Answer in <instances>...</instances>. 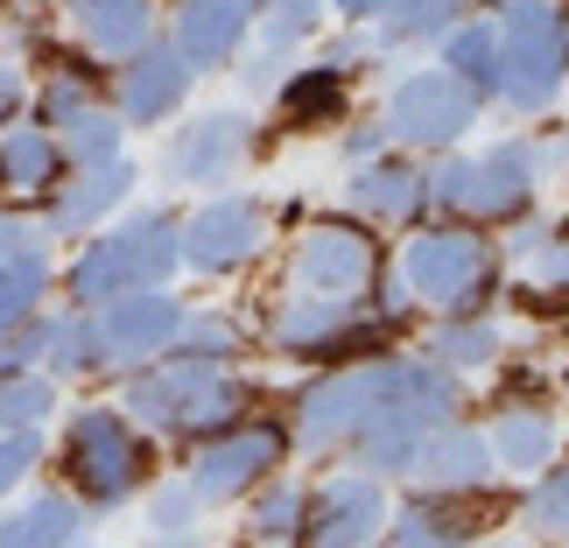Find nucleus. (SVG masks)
Returning a JSON list of instances; mask_svg holds the SVG:
<instances>
[{"mask_svg":"<svg viewBox=\"0 0 569 548\" xmlns=\"http://www.w3.org/2000/svg\"><path fill=\"white\" fill-rule=\"evenodd\" d=\"M21 113H29V71L0 57V127H8V120H21Z\"/></svg>","mask_w":569,"mask_h":548,"instance_id":"de8ad7c7","label":"nucleus"},{"mask_svg":"<svg viewBox=\"0 0 569 548\" xmlns=\"http://www.w3.org/2000/svg\"><path fill=\"white\" fill-rule=\"evenodd\" d=\"M393 275L415 296V310L429 317H478L507 289L499 239L486 226H465V218H415L401 253H393Z\"/></svg>","mask_w":569,"mask_h":548,"instance_id":"20e7f679","label":"nucleus"},{"mask_svg":"<svg viewBox=\"0 0 569 548\" xmlns=\"http://www.w3.org/2000/svg\"><path fill=\"white\" fill-rule=\"evenodd\" d=\"M78 535H84V507L63 486H42L0 514V548H71Z\"/></svg>","mask_w":569,"mask_h":548,"instance_id":"a878e982","label":"nucleus"},{"mask_svg":"<svg viewBox=\"0 0 569 548\" xmlns=\"http://www.w3.org/2000/svg\"><path fill=\"white\" fill-rule=\"evenodd\" d=\"M317 57L331 63V71H345V78H359V71L373 78L387 50H380V42H373V29H359V21H345V36H331V42H317Z\"/></svg>","mask_w":569,"mask_h":548,"instance_id":"a19ab883","label":"nucleus"},{"mask_svg":"<svg viewBox=\"0 0 569 548\" xmlns=\"http://www.w3.org/2000/svg\"><path fill=\"white\" fill-rule=\"evenodd\" d=\"M63 21H71V36L106 63H120L127 50H141V42L162 29L156 0H63Z\"/></svg>","mask_w":569,"mask_h":548,"instance_id":"b1692460","label":"nucleus"},{"mask_svg":"<svg viewBox=\"0 0 569 548\" xmlns=\"http://www.w3.org/2000/svg\"><path fill=\"white\" fill-rule=\"evenodd\" d=\"M549 239H556V218L549 211H528V218H513V226H507V239H499V260H507V268H541V253H549Z\"/></svg>","mask_w":569,"mask_h":548,"instance_id":"ea45409f","label":"nucleus"},{"mask_svg":"<svg viewBox=\"0 0 569 548\" xmlns=\"http://www.w3.org/2000/svg\"><path fill=\"white\" fill-rule=\"evenodd\" d=\"M190 92H197V71L183 63V50L162 29L106 71V99H113V113L127 127H169L190 106Z\"/></svg>","mask_w":569,"mask_h":548,"instance_id":"4468645a","label":"nucleus"},{"mask_svg":"<svg viewBox=\"0 0 569 548\" xmlns=\"http://www.w3.org/2000/svg\"><path fill=\"white\" fill-rule=\"evenodd\" d=\"M556 548H569V541H556Z\"/></svg>","mask_w":569,"mask_h":548,"instance_id":"6e6d98bb","label":"nucleus"},{"mask_svg":"<svg viewBox=\"0 0 569 548\" xmlns=\"http://www.w3.org/2000/svg\"><path fill=\"white\" fill-rule=\"evenodd\" d=\"M169 352H177V359H218V366H232L239 352H247V323H239L232 310H190V302H183Z\"/></svg>","mask_w":569,"mask_h":548,"instance_id":"72a5a7b5","label":"nucleus"},{"mask_svg":"<svg viewBox=\"0 0 569 548\" xmlns=\"http://www.w3.org/2000/svg\"><path fill=\"white\" fill-rule=\"evenodd\" d=\"M211 507L190 492V478H148V492H141V535H190V528H211L204 520Z\"/></svg>","mask_w":569,"mask_h":548,"instance_id":"c9c22d12","label":"nucleus"},{"mask_svg":"<svg viewBox=\"0 0 569 548\" xmlns=\"http://www.w3.org/2000/svg\"><path fill=\"white\" fill-rule=\"evenodd\" d=\"M42 345H50V310H36L29 323L0 331V380H8V372H36L42 366Z\"/></svg>","mask_w":569,"mask_h":548,"instance_id":"79ce46f5","label":"nucleus"},{"mask_svg":"<svg viewBox=\"0 0 569 548\" xmlns=\"http://www.w3.org/2000/svg\"><path fill=\"white\" fill-rule=\"evenodd\" d=\"M393 380V345L345 366H323L310 387L289 401V444L310 457H345V444L359 436V422L380 408V393Z\"/></svg>","mask_w":569,"mask_h":548,"instance_id":"6e6552de","label":"nucleus"},{"mask_svg":"<svg viewBox=\"0 0 569 548\" xmlns=\"http://www.w3.org/2000/svg\"><path fill=\"white\" fill-rule=\"evenodd\" d=\"M253 106H197V113H177L162 141V183L177 190H218L232 183L239 169L253 162Z\"/></svg>","mask_w":569,"mask_h":548,"instance_id":"f8f14e48","label":"nucleus"},{"mask_svg":"<svg viewBox=\"0 0 569 548\" xmlns=\"http://www.w3.org/2000/svg\"><path fill=\"white\" fill-rule=\"evenodd\" d=\"M499 478H507V471H499L486 429H478L471 415H450V422H436L422 444H415L401 486L408 492H492Z\"/></svg>","mask_w":569,"mask_h":548,"instance_id":"a211bd4d","label":"nucleus"},{"mask_svg":"<svg viewBox=\"0 0 569 548\" xmlns=\"http://www.w3.org/2000/svg\"><path fill=\"white\" fill-rule=\"evenodd\" d=\"M338 21H359V29H373V21L387 14V0H331Z\"/></svg>","mask_w":569,"mask_h":548,"instance_id":"09e8293b","label":"nucleus"},{"mask_svg":"<svg viewBox=\"0 0 569 548\" xmlns=\"http://www.w3.org/2000/svg\"><path fill=\"white\" fill-rule=\"evenodd\" d=\"M239 507H247V548H296L302 514H310V486L289 478V471H274V478H260Z\"/></svg>","mask_w":569,"mask_h":548,"instance_id":"cd10ccee","label":"nucleus"},{"mask_svg":"<svg viewBox=\"0 0 569 548\" xmlns=\"http://www.w3.org/2000/svg\"><path fill=\"white\" fill-rule=\"evenodd\" d=\"M50 296H57V239L0 260V331H14V323H29L36 310H50Z\"/></svg>","mask_w":569,"mask_h":548,"instance_id":"7c9ffc66","label":"nucleus"},{"mask_svg":"<svg viewBox=\"0 0 569 548\" xmlns=\"http://www.w3.org/2000/svg\"><path fill=\"white\" fill-rule=\"evenodd\" d=\"M253 380L218 359H148L141 372H127L120 380V408L127 422H141L148 436H177V444H204V436L232 429L253 415Z\"/></svg>","mask_w":569,"mask_h":548,"instance_id":"f03ea898","label":"nucleus"},{"mask_svg":"<svg viewBox=\"0 0 569 548\" xmlns=\"http://www.w3.org/2000/svg\"><path fill=\"white\" fill-rule=\"evenodd\" d=\"M535 281L541 289H569V218H556V239H549V253H541Z\"/></svg>","mask_w":569,"mask_h":548,"instance_id":"49530a36","label":"nucleus"},{"mask_svg":"<svg viewBox=\"0 0 569 548\" xmlns=\"http://www.w3.org/2000/svg\"><path fill=\"white\" fill-rule=\"evenodd\" d=\"M499 92L513 120H549L569 92V8L562 0H499Z\"/></svg>","mask_w":569,"mask_h":548,"instance_id":"423d86ee","label":"nucleus"},{"mask_svg":"<svg viewBox=\"0 0 569 548\" xmlns=\"http://www.w3.org/2000/svg\"><path fill=\"white\" fill-rule=\"evenodd\" d=\"M141 548H211V528H190V535H141Z\"/></svg>","mask_w":569,"mask_h":548,"instance_id":"8fccbe9b","label":"nucleus"},{"mask_svg":"<svg viewBox=\"0 0 569 548\" xmlns=\"http://www.w3.org/2000/svg\"><path fill=\"white\" fill-rule=\"evenodd\" d=\"M436 63H443V71L492 113V92H499V21H492L486 8L457 14L450 29L436 36Z\"/></svg>","mask_w":569,"mask_h":548,"instance_id":"393cba45","label":"nucleus"},{"mask_svg":"<svg viewBox=\"0 0 569 548\" xmlns=\"http://www.w3.org/2000/svg\"><path fill=\"white\" fill-rule=\"evenodd\" d=\"M42 457H50L42 429H0V507H8L14 492H29V471Z\"/></svg>","mask_w":569,"mask_h":548,"instance_id":"58836bf2","label":"nucleus"},{"mask_svg":"<svg viewBox=\"0 0 569 548\" xmlns=\"http://www.w3.org/2000/svg\"><path fill=\"white\" fill-rule=\"evenodd\" d=\"M156 478V436L141 422H127V408L113 401H84L63 408L57 429V486L78 499L84 514H127Z\"/></svg>","mask_w":569,"mask_h":548,"instance_id":"7ed1b4c3","label":"nucleus"},{"mask_svg":"<svg viewBox=\"0 0 569 548\" xmlns=\"http://www.w3.org/2000/svg\"><path fill=\"white\" fill-rule=\"evenodd\" d=\"M387 148H393V141H387V127H380V120H352V127L338 134V156L352 162V169H359V162H373V156H387Z\"/></svg>","mask_w":569,"mask_h":548,"instance_id":"c03bdc74","label":"nucleus"},{"mask_svg":"<svg viewBox=\"0 0 569 548\" xmlns=\"http://www.w3.org/2000/svg\"><path fill=\"white\" fill-rule=\"evenodd\" d=\"M42 372L50 380H106V352H99V317L57 302L50 310V345H42Z\"/></svg>","mask_w":569,"mask_h":548,"instance_id":"c756f323","label":"nucleus"},{"mask_svg":"<svg viewBox=\"0 0 569 548\" xmlns=\"http://www.w3.org/2000/svg\"><path fill=\"white\" fill-rule=\"evenodd\" d=\"M177 232H183V211H169V205L113 211L99 232L78 239L71 260H63V275H57L63 302H71V310H99V302H113L127 289H162V281H177V268H183Z\"/></svg>","mask_w":569,"mask_h":548,"instance_id":"f257e3e1","label":"nucleus"},{"mask_svg":"<svg viewBox=\"0 0 569 548\" xmlns=\"http://www.w3.org/2000/svg\"><path fill=\"white\" fill-rule=\"evenodd\" d=\"M289 63L296 57H281V50H260V42H253V50H239L232 57V78H239V99H274V84H281V71H289Z\"/></svg>","mask_w":569,"mask_h":548,"instance_id":"37998d69","label":"nucleus"},{"mask_svg":"<svg viewBox=\"0 0 569 548\" xmlns=\"http://www.w3.org/2000/svg\"><path fill=\"white\" fill-rule=\"evenodd\" d=\"M457 14H471V0H387V14L373 21L380 50H436V36Z\"/></svg>","mask_w":569,"mask_h":548,"instance_id":"473e14b6","label":"nucleus"},{"mask_svg":"<svg viewBox=\"0 0 569 548\" xmlns=\"http://www.w3.org/2000/svg\"><path fill=\"white\" fill-rule=\"evenodd\" d=\"M422 352L443 359L457 380H471V372H492L499 359H507V331H499L492 310H478V317H436V331H429Z\"/></svg>","mask_w":569,"mask_h":548,"instance_id":"c85d7f7f","label":"nucleus"},{"mask_svg":"<svg viewBox=\"0 0 569 548\" xmlns=\"http://www.w3.org/2000/svg\"><path fill=\"white\" fill-rule=\"evenodd\" d=\"M42 232L29 211H14V205H0V260H14V253H29V247H42Z\"/></svg>","mask_w":569,"mask_h":548,"instance_id":"a18cd8bd","label":"nucleus"},{"mask_svg":"<svg viewBox=\"0 0 569 548\" xmlns=\"http://www.w3.org/2000/svg\"><path fill=\"white\" fill-rule=\"evenodd\" d=\"M486 444L499 457V471L535 478L549 457H562V408L535 401V393H507V401L492 408V422H486Z\"/></svg>","mask_w":569,"mask_h":548,"instance_id":"4be33fe9","label":"nucleus"},{"mask_svg":"<svg viewBox=\"0 0 569 548\" xmlns=\"http://www.w3.org/2000/svg\"><path fill=\"white\" fill-rule=\"evenodd\" d=\"M162 36L183 50L197 78L232 71V57L253 42V0H169Z\"/></svg>","mask_w":569,"mask_h":548,"instance_id":"6ab92c4d","label":"nucleus"},{"mask_svg":"<svg viewBox=\"0 0 569 548\" xmlns=\"http://www.w3.org/2000/svg\"><path fill=\"white\" fill-rule=\"evenodd\" d=\"M520 528H528L535 541H569V457H549V465L528 478Z\"/></svg>","mask_w":569,"mask_h":548,"instance_id":"f704fd0d","label":"nucleus"},{"mask_svg":"<svg viewBox=\"0 0 569 548\" xmlns=\"http://www.w3.org/2000/svg\"><path fill=\"white\" fill-rule=\"evenodd\" d=\"M57 408H63V380H50L42 366L0 380V429H50Z\"/></svg>","mask_w":569,"mask_h":548,"instance_id":"e433bc0d","label":"nucleus"},{"mask_svg":"<svg viewBox=\"0 0 569 548\" xmlns=\"http://www.w3.org/2000/svg\"><path fill=\"white\" fill-rule=\"evenodd\" d=\"M63 169H71V162H63V141L36 113H21V120L0 127V190H8V197L42 205V197L63 183Z\"/></svg>","mask_w":569,"mask_h":548,"instance_id":"5701e85b","label":"nucleus"},{"mask_svg":"<svg viewBox=\"0 0 569 548\" xmlns=\"http://www.w3.org/2000/svg\"><path fill=\"white\" fill-rule=\"evenodd\" d=\"M134 183H141V162L134 156H106V162H71L63 169V183L42 197V218L36 226L57 239H84V232H99L113 211L134 205Z\"/></svg>","mask_w":569,"mask_h":548,"instance_id":"f3484780","label":"nucleus"},{"mask_svg":"<svg viewBox=\"0 0 569 548\" xmlns=\"http://www.w3.org/2000/svg\"><path fill=\"white\" fill-rule=\"evenodd\" d=\"M268 232H274V218H268L260 197L211 190L204 205L183 211L177 247H183V268L190 275H239V268H253V260L268 253Z\"/></svg>","mask_w":569,"mask_h":548,"instance_id":"ddd939ff","label":"nucleus"},{"mask_svg":"<svg viewBox=\"0 0 569 548\" xmlns=\"http://www.w3.org/2000/svg\"><path fill=\"white\" fill-rule=\"evenodd\" d=\"M486 120V106H478L465 84H457L443 63H429V71H401L387 84L380 99V127L393 148H408V156H450V148L471 141V127Z\"/></svg>","mask_w":569,"mask_h":548,"instance_id":"1a4fd4ad","label":"nucleus"},{"mask_svg":"<svg viewBox=\"0 0 569 548\" xmlns=\"http://www.w3.org/2000/svg\"><path fill=\"white\" fill-rule=\"evenodd\" d=\"M471 548H541V541H535V535H528V541H486V535H478Z\"/></svg>","mask_w":569,"mask_h":548,"instance_id":"3c124183","label":"nucleus"},{"mask_svg":"<svg viewBox=\"0 0 569 548\" xmlns=\"http://www.w3.org/2000/svg\"><path fill=\"white\" fill-rule=\"evenodd\" d=\"M317 36H323V8H310V0H268V8L253 14V42H260V50L302 57Z\"/></svg>","mask_w":569,"mask_h":548,"instance_id":"4c0bfd02","label":"nucleus"},{"mask_svg":"<svg viewBox=\"0 0 569 548\" xmlns=\"http://www.w3.org/2000/svg\"><path fill=\"white\" fill-rule=\"evenodd\" d=\"M486 499L492 492H408V507L387 514L380 548H471L486 535V520H478Z\"/></svg>","mask_w":569,"mask_h":548,"instance_id":"412c9836","label":"nucleus"},{"mask_svg":"<svg viewBox=\"0 0 569 548\" xmlns=\"http://www.w3.org/2000/svg\"><path fill=\"white\" fill-rule=\"evenodd\" d=\"M345 211L366 218V226H415V218H429V162L408 156V148H387V156L359 162L352 183H345Z\"/></svg>","mask_w":569,"mask_h":548,"instance_id":"aec40b11","label":"nucleus"},{"mask_svg":"<svg viewBox=\"0 0 569 548\" xmlns=\"http://www.w3.org/2000/svg\"><path fill=\"white\" fill-rule=\"evenodd\" d=\"M296 457L289 444V422L281 415H247V422H232V429H218L204 436V444H190V492L204 499V507H239L260 478H274L281 465Z\"/></svg>","mask_w":569,"mask_h":548,"instance_id":"9d476101","label":"nucleus"},{"mask_svg":"<svg viewBox=\"0 0 569 548\" xmlns=\"http://www.w3.org/2000/svg\"><path fill=\"white\" fill-rule=\"evenodd\" d=\"M0 8H8V0H0Z\"/></svg>","mask_w":569,"mask_h":548,"instance_id":"4d7b16f0","label":"nucleus"},{"mask_svg":"<svg viewBox=\"0 0 569 548\" xmlns=\"http://www.w3.org/2000/svg\"><path fill=\"white\" fill-rule=\"evenodd\" d=\"M380 275H387L380 226H366L352 211L302 218V232L289 239V281L310 296H366Z\"/></svg>","mask_w":569,"mask_h":548,"instance_id":"9b49d317","label":"nucleus"},{"mask_svg":"<svg viewBox=\"0 0 569 548\" xmlns=\"http://www.w3.org/2000/svg\"><path fill=\"white\" fill-rule=\"evenodd\" d=\"M99 352H106V380H127V372H141L148 359L169 352V338H177V317H183V296L169 289H127L113 302H99Z\"/></svg>","mask_w":569,"mask_h":548,"instance_id":"dca6fc26","label":"nucleus"},{"mask_svg":"<svg viewBox=\"0 0 569 548\" xmlns=\"http://www.w3.org/2000/svg\"><path fill=\"white\" fill-rule=\"evenodd\" d=\"M71 548H92V541H84V535H78V541H71Z\"/></svg>","mask_w":569,"mask_h":548,"instance_id":"864d4df0","label":"nucleus"},{"mask_svg":"<svg viewBox=\"0 0 569 548\" xmlns=\"http://www.w3.org/2000/svg\"><path fill=\"white\" fill-rule=\"evenodd\" d=\"M274 106H281V127H331L345 120V106H352V78L331 71V63H289L274 84Z\"/></svg>","mask_w":569,"mask_h":548,"instance_id":"bb28decb","label":"nucleus"},{"mask_svg":"<svg viewBox=\"0 0 569 548\" xmlns=\"http://www.w3.org/2000/svg\"><path fill=\"white\" fill-rule=\"evenodd\" d=\"M387 514H393L387 478L359 471V465L331 471V478L310 486V514H302V541L296 548H380Z\"/></svg>","mask_w":569,"mask_h":548,"instance_id":"2eb2a0df","label":"nucleus"},{"mask_svg":"<svg viewBox=\"0 0 569 548\" xmlns=\"http://www.w3.org/2000/svg\"><path fill=\"white\" fill-rule=\"evenodd\" d=\"M50 134L63 141V162H106L127 156V120L113 113V99H78L71 113L50 120Z\"/></svg>","mask_w":569,"mask_h":548,"instance_id":"2f4dec72","label":"nucleus"},{"mask_svg":"<svg viewBox=\"0 0 569 548\" xmlns=\"http://www.w3.org/2000/svg\"><path fill=\"white\" fill-rule=\"evenodd\" d=\"M471 8H486V14H492V8H499V0H471Z\"/></svg>","mask_w":569,"mask_h":548,"instance_id":"603ef678","label":"nucleus"},{"mask_svg":"<svg viewBox=\"0 0 569 548\" xmlns=\"http://www.w3.org/2000/svg\"><path fill=\"white\" fill-rule=\"evenodd\" d=\"M310 8H331V0H310Z\"/></svg>","mask_w":569,"mask_h":548,"instance_id":"5fc2aeb1","label":"nucleus"},{"mask_svg":"<svg viewBox=\"0 0 569 548\" xmlns=\"http://www.w3.org/2000/svg\"><path fill=\"white\" fill-rule=\"evenodd\" d=\"M401 345V331L373 310L366 296H281V310L268 317V352L289 366H345L366 352H387Z\"/></svg>","mask_w":569,"mask_h":548,"instance_id":"0eeeda50","label":"nucleus"},{"mask_svg":"<svg viewBox=\"0 0 569 548\" xmlns=\"http://www.w3.org/2000/svg\"><path fill=\"white\" fill-rule=\"evenodd\" d=\"M541 148L535 134H507L492 148H450V156H429V218H465V226H513L541 205Z\"/></svg>","mask_w":569,"mask_h":548,"instance_id":"39448f33","label":"nucleus"}]
</instances>
